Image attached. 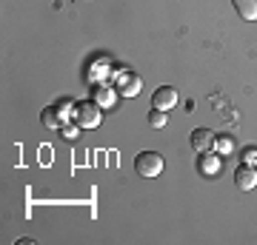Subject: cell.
Returning <instances> with one entry per match:
<instances>
[{
    "label": "cell",
    "instance_id": "obj_8",
    "mask_svg": "<svg viewBox=\"0 0 257 245\" xmlns=\"http://www.w3.org/2000/svg\"><path fill=\"white\" fill-rule=\"evenodd\" d=\"M200 171L206 174V177H214V174H220V160L211 154V151H206L200 160Z\"/></svg>",
    "mask_w": 257,
    "mask_h": 245
},
{
    "label": "cell",
    "instance_id": "obj_12",
    "mask_svg": "<svg viewBox=\"0 0 257 245\" xmlns=\"http://www.w3.org/2000/svg\"><path fill=\"white\" fill-rule=\"evenodd\" d=\"M77 137H80V126H72V123H66V126H63V140L74 143Z\"/></svg>",
    "mask_w": 257,
    "mask_h": 245
},
{
    "label": "cell",
    "instance_id": "obj_6",
    "mask_svg": "<svg viewBox=\"0 0 257 245\" xmlns=\"http://www.w3.org/2000/svg\"><path fill=\"white\" fill-rule=\"evenodd\" d=\"M234 180H237V185L243 191H251L257 185V171L251 168V165H240L237 171H234Z\"/></svg>",
    "mask_w": 257,
    "mask_h": 245
},
{
    "label": "cell",
    "instance_id": "obj_15",
    "mask_svg": "<svg viewBox=\"0 0 257 245\" xmlns=\"http://www.w3.org/2000/svg\"><path fill=\"white\" fill-rule=\"evenodd\" d=\"M243 160H246V165H254V163H257V151H254V148H248Z\"/></svg>",
    "mask_w": 257,
    "mask_h": 245
},
{
    "label": "cell",
    "instance_id": "obj_10",
    "mask_svg": "<svg viewBox=\"0 0 257 245\" xmlns=\"http://www.w3.org/2000/svg\"><path fill=\"white\" fill-rule=\"evenodd\" d=\"M60 123H63V120H60V111H57V109H46V111H43V126H46V128H57Z\"/></svg>",
    "mask_w": 257,
    "mask_h": 245
},
{
    "label": "cell",
    "instance_id": "obj_7",
    "mask_svg": "<svg viewBox=\"0 0 257 245\" xmlns=\"http://www.w3.org/2000/svg\"><path fill=\"white\" fill-rule=\"evenodd\" d=\"M234 9L243 20H257V0H234Z\"/></svg>",
    "mask_w": 257,
    "mask_h": 245
},
{
    "label": "cell",
    "instance_id": "obj_2",
    "mask_svg": "<svg viewBox=\"0 0 257 245\" xmlns=\"http://www.w3.org/2000/svg\"><path fill=\"white\" fill-rule=\"evenodd\" d=\"M135 168H138L140 177H157V174L163 171V157L157 154V151H143L135 160Z\"/></svg>",
    "mask_w": 257,
    "mask_h": 245
},
{
    "label": "cell",
    "instance_id": "obj_14",
    "mask_svg": "<svg viewBox=\"0 0 257 245\" xmlns=\"http://www.w3.org/2000/svg\"><path fill=\"white\" fill-rule=\"evenodd\" d=\"M92 80H103L106 77V66H92V74H89Z\"/></svg>",
    "mask_w": 257,
    "mask_h": 245
},
{
    "label": "cell",
    "instance_id": "obj_1",
    "mask_svg": "<svg viewBox=\"0 0 257 245\" xmlns=\"http://www.w3.org/2000/svg\"><path fill=\"white\" fill-rule=\"evenodd\" d=\"M74 120L80 128H97L103 120V106H97L94 100H86V103H77L74 106Z\"/></svg>",
    "mask_w": 257,
    "mask_h": 245
},
{
    "label": "cell",
    "instance_id": "obj_4",
    "mask_svg": "<svg viewBox=\"0 0 257 245\" xmlns=\"http://www.w3.org/2000/svg\"><path fill=\"white\" fill-rule=\"evenodd\" d=\"M214 143H217V134H211L209 128H197V131H192V145H194L197 154L214 151Z\"/></svg>",
    "mask_w": 257,
    "mask_h": 245
},
{
    "label": "cell",
    "instance_id": "obj_11",
    "mask_svg": "<svg viewBox=\"0 0 257 245\" xmlns=\"http://www.w3.org/2000/svg\"><path fill=\"white\" fill-rule=\"evenodd\" d=\"M166 123H169V114H166V111H160V109L152 111V117H149V126L152 128H163Z\"/></svg>",
    "mask_w": 257,
    "mask_h": 245
},
{
    "label": "cell",
    "instance_id": "obj_13",
    "mask_svg": "<svg viewBox=\"0 0 257 245\" xmlns=\"http://www.w3.org/2000/svg\"><path fill=\"white\" fill-rule=\"evenodd\" d=\"M214 148H217L220 154H229V151H231V140H229V137H217V143H214Z\"/></svg>",
    "mask_w": 257,
    "mask_h": 245
},
{
    "label": "cell",
    "instance_id": "obj_3",
    "mask_svg": "<svg viewBox=\"0 0 257 245\" xmlns=\"http://www.w3.org/2000/svg\"><path fill=\"white\" fill-rule=\"evenodd\" d=\"M152 106L160 111H169V109H175L177 106V91L172 89V86H160V89L152 94Z\"/></svg>",
    "mask_w": 257,
    "mask_h": 245
},
{
    "label": "cell",
    "instance_id": "obj_5",
    "mask_svg": "<svg viewBox=\"0 0 257 245\" xmlns=\"http://www.w3.org/2000/svg\"><path fill=\"white\" fill-rule=\"evenodd\" d=\"M117 86H120V94H123V97H135V94L140 91V86H143V80H140L138 74L120 72L117 74Z\"/></svg>",
    "mask_w": 257,
    "mask_h": 245
},
{
    "label": "cell",
    "instance_id": "obj_9",
    "mask_svg": "<svg viewBox=\"0 0 257 245\" xmlns=\"http://www.w3.org/2000/svg\"><path fill=\"white\" fill-rule=\"evenodd\" d=\"M114 97H117V94H114L109 86H97V89H94V103L103 106V109H109L111 103H114Z\"/></svg>",
    "mask_w": 257,
    "mask_h": 245
}]
</instances>
